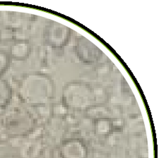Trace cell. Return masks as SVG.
Segmentation results:
<instances>
[{
	"label": "cell",
	"instance_id": "obj_8",
	"mask_svg": "<svg viewBox=\"0 0 159 158\" xmlns=\"http://www.w3.org/2000/svg\"><path fill=\"white\" fill-rule=\"evenodd\" d=\"M11 95V89L9 84L0 79V108H4L9 103Z\"/></svg>",
	"mask_w": 159,
	"mask_h": 158
},
{
	"label": "cell",
	"instance_id": "obj_5",
	"mask_svg": "<svg viewBox=\"0 0 159 158\" xmlns=\"http://www.w3.org/2000/svg\"><path fill=\"white\" fill-rule=\"evenodd\" d=\"M61 158H87L88 148L85 143L79 138H70L64 141L60 146Z\"/></svg>",
	"mask_w": 159,
	"mask_h": 158
},
{
	"label": "cell",
	"instance_id": "obj_6",
	"mask_svg": "<svg viewBox=\"0 0 159 158\" xmlns=\"http://www.w3.org/2000/svg\"><path fill=\"white\" fill-rule=\"evenodd\" d=\"M75 51L79 59L86 63H91L98 59L99 50L86 39H79L76 43Z\"/></svg>",
	"mask_w": 159,
	"mask_h": 158
},
{
	"label": "cell",
	"instance_id": "obj_3",
	"mask_svg": "<svg viewBox=\"0 0 159 158\" xmlns=\"http://www.w3.org/2000/svg\"><path fill=\"white\" fill-rule=\"evenodd\" d=\"M5 127L14 136H22L33 127V119L24 109H14L5 117Z\"/></svg>",
	"mask_w": 159,
	"mask_h": 158
},
{
	"label": "cell",
	"instance_id": "obj_9",
	"mask_svg": "<svg viewBox=\"0 0 159 158\" xmlns=\"http://www.w3.org/2000/svg\"><path fill=\"white\" fill-rule=\"evenodd\" d=\"M95 126L96 131L99 134L105 135L108 134L111 131L112 125L107 119H100L96 121Z\"/></svg>",
	"mask_w": 159,
	"mask_h": 158
},
{
	"label": "cell",
	"instance_id": "obj_1",
	"mask_svg": "<svg viewBox=\"0 0 159 158\" xmlns=\"http://www.w3.org/2000/svg\"><path fill=\"white\" fill-rule=\"evenodd\" d=\"M55 88L49 76L39 72L27 73L20 79L18 93L25 103L40 105L48 103L55 95Z\"/></svg>",
	"mask_w": 159,
	"mask_h": 158
},
{
	"label": "cell",
	"instance_id": "obj_4",
	"mask_svg": "<svg viewBox=\"0 0 159 158\" xmlns=\"http://www.w3.org/2000/svg\"><path fill=\"white\" fill-rule=\"evenodd\" d=\"M71 36V31L66 25L52 21L44 30V39L53 48H61L66 45Z\"/></svg>",
	"mask_w": 159,
	"mask_h": 158
},
{
	"label": "cell",
	"instance_id": "obj_7",
	"mask_svg": "<svg viewBox=\"0 0 159 158\" xmlns=\"http://www.w3.org/2000/svg\"><path fill=\"white\" fill-rule=\"evenodd\" d=\"M31 52V46L25 40H19L11 47V55L13 58L22 60L29 57Z\"/></svg>",
	"mask_w": 159,
	"mask_h": 158
},
{
	"label": "cell",
	"instance_id": "obj_2",
	"mask_svg": "<svg viewBox=\"0 0 159 158\" xmlns=\"http://www.w3.org/2000/svg\"><path fill=\"white\" fill-rule=\"evenodd\" d=\"M96 96L89 84L81 81H71L62 90V103L73 110L82 111L89 109L95 104Z\"/></svg>",
	"mask_w": 159,
	"mask_h": 158
},
{
	"label": "cell",
	"instance_id": "obj_10",
	"mask_svg": "<svg viewBox=\"0 0 159 158\" xmlns=\"http://www.w3.org/2000/svg\"><path fill=\"white\" fill-rule=\"evenodd\" d=\"M10 60L11 57L8 53L0 50V78L8 69L10 65Z\"/></svg>",
	"mask_w": 159,
	"mask_h": 158
}]
</instances>
